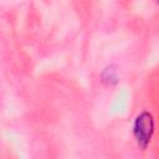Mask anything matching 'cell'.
Masks as SVG:
<instances>
[{"label": "cell", "instance_id": "6da1fadb", "mask_svg": "<svg viewBox=\"0 0 159 159\" xmlns=\"http://www.w3.org/2000/svg\"><path fill=\"white\" fill-rule=\"evenodd\" d=\"M153 133H154V118L149 112L144 111L137 116L133 124V135L135 138L137 144L142 149H145L152 139Z\"/></svg>", "mask_w": 159, "mask_h": 159}]
</instances>
